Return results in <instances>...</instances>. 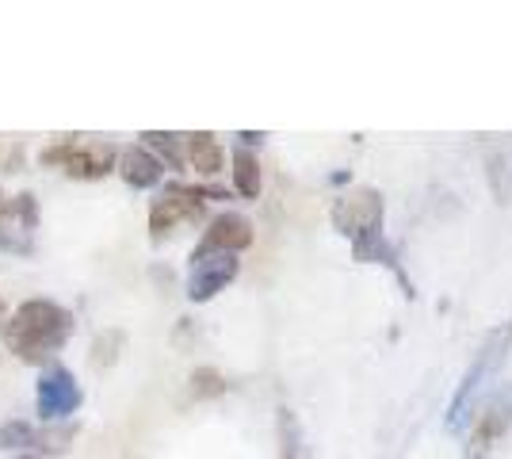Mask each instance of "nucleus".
Returning <instances> with one entry per match:
<instances>
[{
	"mask_svg": "<svg viewBox=\"0 0 512 459\" xmlns=\"http://www.w3.org/2000/svg\"><path fill=\"white\" fill-rule=\"evenodd\" d=\"M329 219L337 226V234L348 238L356 261L386 264V268L398 276V284L406 287V295H413V284H409L406 268L398 264V253H394V245H390L383 234V219H386L383 192H375V188H352L348 196H341L333 203Z\"/></svg>",
	"mask_w": 512,
	"mask_h": 459,
	"instance_id": "f257e3e1",
	"label": "nucleus"
},
{
	"mask_svg": "<svg viewBox=\"0 0 512 459\" xmlns=\"http://www.w3.org/2000/svg\"><path fill=\"white\" fill-rule=\"evenodd\" d=\"M73 333V314L62 310L50 299H27L20 310L8 318L4 326V341L8 352H16L27 364H39L50 352H58Z\"/></svg>",
	"mask_w": 512,
	"mask_h": 459,
	"instance_id": "f03ea898",
	"label": "nucleus"
},
{
	"mask_svg": "<svg viewBox=\"0 0 512 459\" xmlns=\"http://www.w3.org/2000/svg\"><path fill=\"white\" fill-rule=\"evenodd\" d=\"M512 352V322H501V326H493L486 337H482V345L474 352V360H470V368L463 372L459 379V387L451 394L448 402V429L451 433H463L470 425V417L478 410V402L493 391L490 383L501 375L505 368V360H509Z\"/></svg>",
	"mask_w": 512,
	"mask_h": 459,
	"instance_id": "7ed1b4c3",
	"label": "nucleus"
},
{
	"mask_svg": "<svg viewBox=\"0 0 512 459\" xmlns=\"http://www.w3.org/2000/svg\"><path fill=\"white\" fill-rule=\"evenodd\" d=\"M509 429H512V383H501V387H493V391L478 402V410L470 417L463 456L490 459L493 448L509 437Z\"/></svg>",
	"mask_w": 512,
	"mask_h": 459,
	"instance_id": "20e7f679",
	"label": "nucleus"
},
{
	"mask_svg": "<svg viewBox=\"0 0 512 459\" xmlns=\"http://www.w3.org/2000/svg\"><path fill=\"white\" fill-rule=\"evenodd\" d=\"M207 199H222L218 188H192V184H169L165 196L153 199L150 207V238L161 241L169 238L180 222H195L203 215V203Z\"/></svg>",
	"mask_w": 512,
	"mask_h": 459,
	"instance_id": "39448f33",
	"label": "nucleus"
},
{
	"mask_svg": "<svg viewBox=\"0 0 512 459\" xmlns=\"http://www.w3.org/2000/svg\"><path fill=\"white\" fill-rule=\"evenodd\" d=\"M39 161L50 165V169H62V173L77 176V180H100L115 169V146H107V142H73V138H65V142H54V146H46L39 153Z\"/></svg>",
	"mask_w": 512,
	"mask_h": 459,
	"instance_id": "423d86ee",
	"label": "nucleus"
},
{
	"mask_svg": "<svg viewBox=\"0 0 512 459\" xmlns=\"http://www.w3.org/2000/svg\"><path fill=\"white\" fill-rule=\"evenodd\" d=\"M237 261L234 253H192V276H188V299L192 303H211L218 291L237 280Z\"/></svg>",
	"mask_w": 512,
	"mask_h": 459,
	"instance_id": "0eeeda50",
	"label": "nucleus"
},
{
	"mask_svg": "<svg viewBox=\"0 0 512 459\" xmlns=\"http://www.w3.org/2000/svg\"><path fill=\"white\" fill-rule=\"evenodd\" d=\"M478 153H482V169L486 184L497 207L512 203V134H478Z\"/></svg>",
	"mask_w": 512,
	"mask_h": 459,
	"instance_id": "6e6552de",
	"label": "nucleus"
},
{
	"mask_svg": "<svg viewBox=\"0 0 512 459\" xmlns=\"http://www.w3.org/2000/svg\"><path fill=\"white\" fill-rule=\"evenodd\" d=\"M81 410V387L69 368L62 364H50L39 379V417L46 421H65L69 414Z\"/></svg>",
	"mask_w": 512,
	"mask_h": 459,
	"instance_id": "1a4fd4ad",
	"label": "nucleus"
},
{
	"mask_svg": "<svg viewBox=\"0 0 512 459\" xmlns=\"http://www.w3.org/2000/svg\"><path fill=\"white\" fill-rule=\"evenodd\" d=\"M253 245V222L245 219V215H234V211H226V215H218V219L203 230V241L195 245L192 253H241V249H249Z\"/></svg>",
	"mask_w": 512,
	"mask_h": 459,
	"instance_id": "9d476101",
	"label": "nucleus"
},
{
	"mask_svg": "<svg viewBox=\"0 0 512 459\" xmlns=\"http://www.w3.org/2000/svg\"><path fill=\"white\" fill-rule=\"evenodd\" d=\"M115 169L123 173L130 188H153V184H161V173H165V165L153 157L146 146H127V150L115 157Z\"/></svg>",
	"mask_w": 512,
	"mask_h": 459,
	"instance_id": "9b49d317",
	"label": "nucleus"
},
{
	"mask_svg": "<svg viewBox=\"0 0 512 459\" xmlns=\"http://www.w3.org/2000/svg\"><path fill=\"white\" fill-rule=\"evenodd\" d=\"M188 161L199 176H218L226 165V153L218 146V138L211 131H195L188 134Z\"/></svg>",
	"mask_w": 512,
	"mask_h": 459,
	"instance_id": "f8f14e48",
	"label": "nucleus"
},
{
	"mask_svg": "<svg viewBox=\"0 0 512 459\" xmlns=\"http://www.w3.org/2000/svg\"><path fill=\"white\" fill-rule=\"evenodd\" d=\"M260 161H256V153L253 150H245V146H237L234 150V188H237V196H245V199H256L260 196Z\"/></svg>",
	"mask_w": 512,
	"mask_h": 459,
	"instance_id": "ddd939ff",
	"label": "nucleus"
},
{
	"mask_svg": "<svg viewBox=\"0 0 512 459\" xmlns=\"http://www.w3.org/2000/svg\"><path fill=\"white\" fill-rule=\"evenodd\" d=\"M73 437H77V425H54V429H35V440L31 448L35 452H46V456H58V452H69L73 448Z\"/></svg>",
	"mask_w": 512,
	"mask_h": 459,
	"instance_id": "4468645a",
	"label": "nucleus"
},
{
	"mask_svg": "<svg viewBox=\"0 0 512 459\" xmlns=\"http://www.w3.org/2000/svg\"><path fill=\"white\" fill-rule=\"evenodd\" d=\"M146 138V150L161 161H169L172 169H184V150H180V134H169V131H146L142 134Z\"/></svg>",
	"mask_w": 512,
	"mask_h": 459,
	"instance_id": "2eb2a0df",
	"label": "nucleus"
},
{
	"mask_svg": "<svg viewBox=\"0 0 512 459\" xmlns=\"http://www.w3.org/2000/svg\"><path fill=\"white\" fill-rule=\"evenodd\" d=\"M119 352H123V333L119 329H107V333H100L92 341V364L96 368H111L119 360Z\"/></svg>",
	"mask_w": 512,
	"mask_h": 459,
	"instance_id": "dca6fc26",
	"label": "nucleus"
},
{
	"mask_svg": "<svg viewBox=\"0 0 512 459\" xmlns=\"http://www.w3.org/2000/svg\"><path fill=\"white\" fill-rule=\"evenodd\" d=\"M226 375L222 372H214V368H195L192 372V398H218V394H226Z\"/></svg>",
	"mask_w": 512,
	"mask_h": 459,
	"instance_id": "f3484780",
	"label": "nucleus"
},
{
	"mask_svg": "<svg viewBox=\"0 0 512 459\" xmlns=\"http://www.w3.org/2000/svg\"><path fill=\"white\" fill-rule=\"evenodd\" d=\"M31 440H35L31 421H4L0 425V448H31Z\"/></svg>",
	"mask_w": 512,
	"mask_h": 459,
	"instance_id": "a211bd4d",
	"label": "nucleus"
},
{
	"mask_svg": "<svg viewBox=\"0 0 512 459\" xmlns=\"http://www.w3.org/2000/svg\"><path fill=\"white\" fill-rule=\"evenodd\" d=\"M279 433H283V452H279V459H299V433H295V417L279 414Z\"/></svg>",
	"mask_w": 512,
	"mask_h": 459,
	"instance_id": "6ab92c4d",
	"label": "nucleus"
},
{
	"mask_svg": "<svg viewBox=\"0 0 512 459\" xmlns=\"http://www.w3.org/2000/svg\"><path fill=\"white\" fill-rule=\"evenodd\" d=\"M4 211H8V199H4V192H0V219H4Z\"/></svg>",
	"mask_w": 512,
	"mask_h": 459,
	"instance_id": "aec40b11",
	"label": "nucleus"
},
{
	"mask_svg": "<svg viewBox=\"0 0 512 459\" xmlns=\"http://www.w3.org/2000/svg\"><path fill=\"white\" fill-rule=\"evenodd\" d=\"M0 322H4V299H0Z\"/></svg>",
	"mask_w": 512,
	"mask_h": 459,
	"instance_id": "412c9836",
	"label": "nucleus"
},
{
	"mask_svg": "<svg viewBox=\"0 0 512 459\" xmlns=\"http://www.w3.org/2000/svg\"><path fill=\"white\" fill-rule=\"evenodd\" d=\"M20 459H39V456H31V452H27V456H20Z\"/></svg>",
	"mask_w": 512,
	"mask_h": 459,
	"instance_id": "4be33fe9",
	"label": "nucleus"
}]
</instances>
